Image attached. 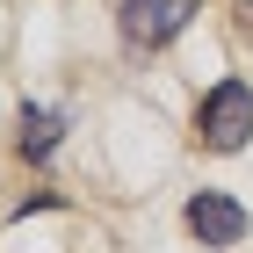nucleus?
<instances>
[{"instance_id":"nucleus-3","label":"nucleus","mask_w":253,"mask_h":253,"mask_svg":"<svg viewBox=\"0 0 253 253\" xmlns=\"http://www.w3.org/2000/svg\"><path fill=\"white\" fill-rule=\"evenodd\" d=\"M188 232L203 239V246H239V239H246V210H239L232 195L203 188V195H188Z\"/></svg>"},{"instance_id":"nucleus-2","label":"nucleus","mask_w":253,"mask_h":253,"mask_svg":"<svg viewBox=\"0 0 253 253\" xmlns=\"http://www.w3.org/2000/svg\"><path fill=\"white\" fill-rule=\"evenodd\" d=\"M195 15H203V0H123V43L152 51V43L181 37Z\"/></svg>"},{"instance_id":"nucleus-5","label":"nucleus","mask_w":253,"mask_h":253,"mask_svg":"<svg viewBox=\"0 0 253 253\" xmlns=\"http://www.w3.org/2000/svg\"><path fill=\"white\" fill-rule=\"evenodd\" d=\"M239 29H246V37H253V7H239Z\"/></svg>"},{"instance_id":"nucleus-4","label":"nucleus","mask_w":253,"mask_h":253,"mask_svg":"<svg viewBox=\"0 0 253 253\" xmlns=\"http://www.w3.org/2000/svg\"><path fill=\"white\" fill-rule=\"evenodd\" d=\"M58 137H65V116H58V109H37V101L22 109V152H29V159H51Z\"/></svg>"},{"instance_id":"nucleus-1","label":"nucleus","mask_w":253,"mask_h":253,"mask_svg":"<svg viewBox=\"0 0 253 253\" xmlns=\"http://www.w3.org/2000/svg\"><path fill=\"white\" fill-rule=\"evenodd\" d=\"M195 137H203L210 152H239V145L253 137V87H246V80H217L210 94H203Z\"/></svg>"}]
</instances>
